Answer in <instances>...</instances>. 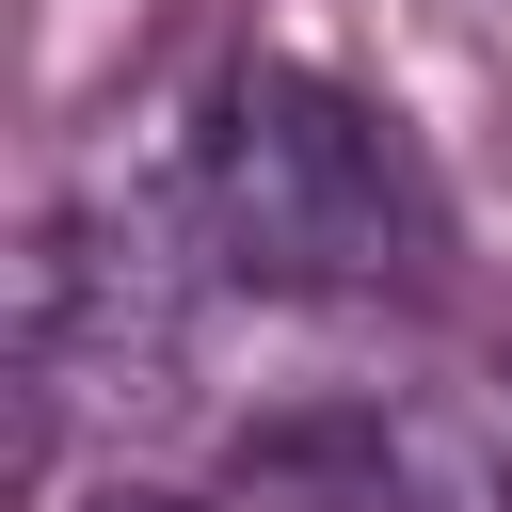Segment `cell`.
<instances>
[{
  "label": "cell",
  "instance_id": "cell-3",
  "mask_svg": "<svg viewBox=\"0 0 512 512\" xmlns=\"http://www.w3.org/2000/svg\"><path fill=\"white\" fill-rule=\"evenodd\" d=\"M64 512H176V496H144V480H112V496H64Z\"/></svg>",
  "mask_w": 512,
  "mask_h": 512
},
{
  "label": "cell",
  "instance_id": "cell-1",
  "mask_svg": "<svg viewBox=\"0 0 512 512\" xmlns=\"http://www.w3.org/2000/svg\"><path fill=\"white\" fill-rule=\"evenodd\" d=\"M192 224L240 288L336 304V288H400L416 272V176L368 128V96H336L320 64H240L192 160Z\"/></svg>",
  "mask_w": 512,
  "mask_h": 512
},
{
  "label": "cell",
  "instance_id": "cell-2",
  "mask_svg": "<svg viewBox=\"0 0 512 512\" xmlns=\"http://www.w3.org/2000/svg\"><path fill=\"white\" fill-rule=\"evenodd\" d=\"M32 368H112L128 400L176 368V256L144 208H80L32 256Z\"/></svg>",
  "mask_w": 512,
  "mask_h": 512
}]
</instances>
